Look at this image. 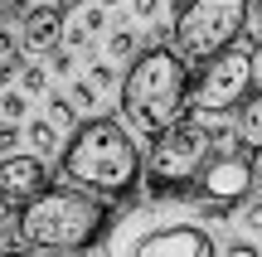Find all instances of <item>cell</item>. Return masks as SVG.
Returning a JSON list of instances; mask_svg holds the SVG:
<instances>
[{
    "label": "cell",
    "instance_id": "1",
    "mask_svg": "<svg viewBox=\"0 0 262 257\" xmlns=\"http://www.w3.org/2000/svg\"><path fill=\"white\" fill-rule=\"evenodd\" d=\"M112 219L117 214L107 199L78 190V184H49L19 209V243L29 252H54V257L88 252L97 238H107Z\"/></svg>",
    "mask_w": 262,
    "mask_h": 257
},
{
    "label": "cell",
    "instance_id": "2",
    "mask_svg": "<svg viewBox=\"0 0 262 257\" xmlns=\"http://www.w3.org/2000/svg\"><path fill=\"white\" fill-rule=\"evenodd\" d=\"M141 151L131 141V131L112 116H93V122H78V131L63 146V170L68 184L97 194V199H131L141 184Z\"/></svg>",
    "mask_w": 262,
    "mask_h": 257
},
{
    "label": "cell",
    "instance_id": "3",
    "mask_svg": "<svg viewBox=\"0 0 262 257\" xmlns=\"http://www.w3.org/2000/svg\"><path fill=\"white\" fill-rule=\"evenodd\" d=\"M189 87H194L189 63L170 44L141 49V54L131 58L126 78H122V116H126V126L136 136H150V141H156L160 131L185 122Z\"/></svg>",
    "mask_w": 262,
    "mask_h": 257
},
{
    "label": "cell",
    "instance_id": "4",
    "mask_svg": "<svg viewBox=\"0 0 262 257\" xmlns=\"http://www.w3.org/2000/svg\"><path fill=\"white\" fill-rule=\"evenodd\" d=\"M233 131L224 126H209V116H185L170 131H160L150 141L146 155V194L150 199H189L199 170L209 165V155L219 151V141H228Z\"/></svg>",
    "mask_w": 262,
    "mask_h": 257
},
{
    "label": "cell",
    "instance_id": "5",
    "mask_svg": "<svg viewBox=\"0 0 262 257\" xmlns=\"http://www.w3.org/2000/svg\"><path fill=\"white\" fill-rule=\"evenodd\" d=\"M107 252L112 257H219V243L194 219L136 214V219H112Z\"/></svg>",
    "mask_w": 262,
    "mask_h": 257
},
{
    "label": "cell",
    "instance_id": "6",
    "mask_svg": "<svg viewBox=\"0 0 262 257\" xmlns=\"http://www.w3.org/2000/svg\"><path fill=\"white\" fill-rule=\"evenodd\" d=\"M248 5L253 0H189L175 15V54L185 63H209L214 54H224L248 25Z\"/></svg>",
    "mask_w": 262,
    "mask_h": 257
},
{
    "label": "cell",
    "instance_id": "7",
    "mask_svg": "<svg viewBox=\"0 0 262 257\" xmlns=\"http://www.w3.org/2000/svg\"><path fill=\"white\" fill-rule=\"evenodd\" d=\"M253 73H257V34L253 39L238 34L224 54H214L199 68L194 87H189V107H199V116L233 112V107L253 92Z\"/></svg>",
    "mask_w": 262,
    "mask_h": 257
},
{
    "label": "cell",
    "instance_id": "8",
    "mask_svg": "<svg viewBox=\"0 0 262 257\" xmlns=\"http://www.w3.org/2000/svg\"><path fill=\"white\" fill-rule=\"evenodd\" d=\"M253 180H257V160L233 131L228 141H219V151L209 155V165L199 170V180H194L189 194H199L204 204H228V209H233L238 199H248Z\"/></svg>",
    "mask_w": 262,
    "mask_h": 257
},
{
    "label": "cell",
    "instance_id": "9",
    "mask_svg": "<svg viewBox=\"0 0 262 257\" xmlns=\"http://www.w3.org/2000/svg\"><path fill=\"white\" fill-rule=\"evenodd\" d=\"M44 190H49V170H44L39 155H0V199L25 209Z\"/></svg>",
    "mask_w": 262,
    "mask_h": 257
},
{
    "label": "cell",
    "instance_id": "10",
    "mask_svg": "<svg viewBox=\"0 0 262 257\" xmlns=\"http://www.w3.org/2000/svg\"><path fill=\"white\" fill-rule=\"evenodd\" d=\"M63 44V10L54 5V0H44V5H29L25 19H19V49L34 58L54 54V49Z\"/></svg>",
    "mask_w": 262,
    "mask_h": 257
},
{
    "label": "cell",
    "instance_id": "11",
    "mask_svg": "<svg viewBox=\"0 0 262 257\" xmlns=\"http://www.w3.org/2000/svg\"><path fill=\"white\" fill-rule=\"evenodd\" d=\"M238 141L248 146V151H262V87H253V92L238 102Z\"/></svg>",
    "mask_w": 262,
    "mask_h": 257
},
{
    "label": "cell",
    "instance_id": "12",
    "mask_svg": "<svg viewBox=\"0 0 262 257\" xmlns=\"http://www.w3.org/2000/svg\"><path fill=\"white\" fill-rule=\"evenodd\" d=\"M29 146H34L39 155H49L58 146V126L49 122V116H44V122H34V126H29Z\"/></svg>",
    "mask_w": 262,
    "mask_h": 257
},
{
    "label": "cell",
    "instance_id": "13",
    "mask_svg": "<svg viewBox=\"0 0 262 257\" xmlns=\"http://www.w3.org/2000/svg\"><path fill=\"white\" fill-rule=\"evenodd\" d=\"M107 54L112 58H136V34H131V29H117V34L107 39Z\"/></svg>",
    "mask_w": 262,
    "mask_h": 257
},
{
    "label": "cell",
    "instance_id": "14",
    "mask_svg": "<svg viewBox=\"0 0 262 257\" xmlns=\"http://www.w3.org/2000/svg\"><path fill=\"white\" fill-rule=\"evenodd\" d=\"M49 122L54 126H73V102L68 97H49ZM78 131V126H73Z\"/></svg>",
    "mask_w": 262,
    "mask_h": 257
},
{
    "label": "cell",
    "instance_id": "15",
    "mask_svg": "<svg viewBox=\"0 0 262 257\" xmlns=\"http://www.w3.org/2000/svg\"><path fill=\"white\" fill-rule=\"evenodd\" d=\"M19 83H25V92H44L49 87V73L39 63H25V73H19Z\"/></svg>",
    "mask_w": 262,
    "mask_h": 257
},
{
    "label": "cell",
    "instance_id": "16",
    "mask_svg": "<svg viewBox=\"0 0 262 257\" xmlns=\"http://www.w3.org/2000/svg\"><path fill=\"white\" fill-rule=\"evenodd\" d=\"M25 107H29V102H25V92H15V87L0 97V112H5L10 122H19V116H25Z\"/></svg>",
    "mask_w": 262,
    "mask_h": 257
},
{
    "label": "cell",
    "instance_id": "17",
    "mask_svg": "<svg viewBox=\"0 0 262 257\" xmlns=\"http://www.w3.org/2000/svg\"><path fill=\"white\" fill-rule=\"evenodd\" d=\"M19 73H25V58H19V54H5V58H0V87H10Z\"/></svg>",
    "mask_w": 262,
    "mask_h": 257
},
{
    "label": "cell",
    "instance_id": "18",
    "mask_svg": "<svg viewBox=\"0 0 262 257\" xmlns=\"http://www.w3.org/2000/svg\"><path fill=\"white\" fill-rule=\"evenodd\" d=\"M219 257H262V252H257V248H253L248 238H233V243H228V248L219 252Z\"/></svg>",
    "mask_w": 262,
    "mask_h": 257
},
{
    "label": "cell",
    "instance_id": "19",
    "mask_svg": "<svg viewBox=\"0 0 262 257\" xmlns=\"http://www.w3.org/2000/svg\"><path fill=\"white\" fill-rule=\"evenodd\" d=\"M15 141H19V126L5 122V126H0V155H15Z\"/></svg>",
    "mask_w": 262,
    "mask_h": 257
},
{
    "label": "cell",
    "instance_id": "20",
    "mask_svg": "<svg viewBox=\"0 0 262 257\" xmlns=\"http://www.w3.org/2000/svg\"><path fill=\"white\" fill-rule=\"evenodd\" d=\"M73 102L78 107H97V87L93 83H73Z\"/></svg>",
    "mask_w": 262,
    "mask_h": 257
},
{
    "label": "cell",
    "instance_id": "21",
    "mask_svg": "<svg viewBox=\"0 0 262 257\" xmlns=\"http://www.w3.org/2000/svg\"><path fill=\"white\" fill-rule=\"evenodd\" d=\"M243 223H248L253 233H262V199H253V204L243 209Z\"/></svg>",
    "mask_w": 262,
    "mask_h": 257
},
{
    "label": "cell",
    "instance_id": "22",
    "mask_svg": "<svg viewBox=\"0 0 262 257\" xmlns=\"http://www.w3.org/2000/svg\"><path fill=\"white\" fill-rule=\"evenodd\" d=\"M156 10H160V0H131V15L136 19H150Z\"/></svg>",
    "mask_w": 262,
    "mask_h": 257
},
{
    "label": "cell",
    "instance_id": "23",
    "mask_svg": "<svg viewBox=\"0 0 262 257\" xmlns=\"http://www.w3.org/2000/svg\"><path fill=\"white\" fill-rule=\"evenodd\" d=\"M248 19H253V34L262 39V0H253V5H248Z\"/></svg>",
    "mask_w": 262,
    "mask_h": 257
},
{
    "label": "cell",
    "instance_id": "24",
    "mask_svg": "<svg viewBox=\"0 0 262 257\" xmlns=\"http://www.w3.org/2000/svg\"><path fill=\"white\" fill-rule=\"evenodd\" d=\"M54 68H58V73H68V68H73V58H68L63 49H54Z\"/></svg>",
    "mask_w": 262,
    "mask_h": 257
},
{
    "label": "cell",
    "instance_id": "25",
    "mask_svg": "<svg viewBox=\"0 0 262 257\" xmlns=\"http://www.w3.org/2000/svg\"><path fill=\"white\" fill-rule=\"evenodd\" d=\"M0 257H54V252H29V248H25V252H15V248H10V252H0Z\"/></svg>",
    "mask_w": 262,
    "mask_h": 257
},
{
    "label": "cell",
    "instance_id": "26",
    "mask_svg": "<svg viewBox=\"0 0 262 257\" xmlns=\"http://www.w3.org/2000/svg\"><path fill=\"white\" fill-rule=\"evenodd\" d=\"M54 5H58V10H78L83 0H54Z\"/></svg>",
    "mask_w": 262,
    "mask_h": 257
},
{
    "label": "cell",
    "instance_id": "27",
    "mask_svg": "<svg viewBox=\"0 0 262 257\" xmlns=\"http://www.w3.org/2000/svg\"><path fill=\"white\" fill-rule=\"evenodd\" d=\"M257 180H262V155H257Z\"/></svg>",
    "mask_w": 262,
    "mask_h": 257
},
{
    "label": "cell",
    "instance_id": "28",
    "mask_svg": "<svg viewBox=\"0 0 262 257\" xmlns=\"http://www.w3.org/2000/svg\"><path fill=\"white\" fill-rule=\"evenodd\" d=\"M107 5H117V0H102V10H107Z\"/></svg>",
    "mask_w": 262,
    "mask_h": 257
},
{
    "label": "cell",
    "instance_id": "29",
    "mask_svg": "<svg viewBox=\"0 0 262 257\" xmlns=\"http://www.w3.org/2000/svg\"><path fill=\"white\" fill-rule=\"evenodd\" d=\"M5 5H10V0H0V10H5Z\"/></svg>",
    "mask_w": 262,
    "mask_h": 257
}]
</instances>
